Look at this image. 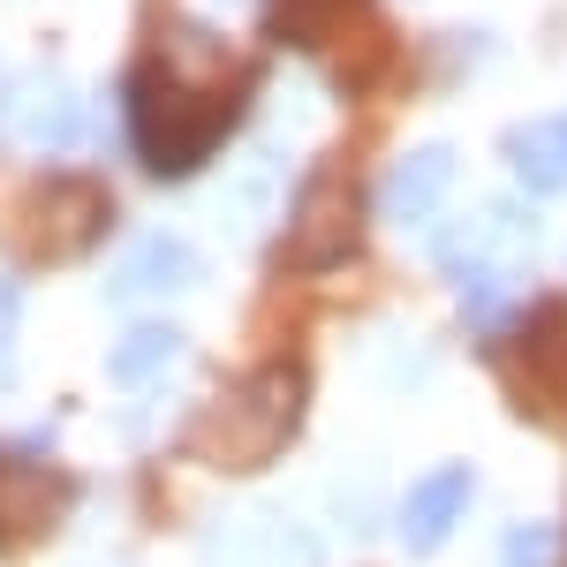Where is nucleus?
<instances>
[{
    "label": "nucleus",
    "instance_id": "1",
    "mask_svg": "<svg viewBox=\"0 0 567 567\" xmlns=\"http://www.w3.org/2000/svg\"><path fill=\"white\" fill-rule=\"evenodd\" d=\"M227 122H235L227 84H197V69L144 61L130 76V130H136V152H144L152 175H189L227 136Z\"/></svg>",
    "mask_w": 567,
    "mask_h": 567
},
{
    "label": "nucleus",
    "instance_id": "2",
    "mask_svg": "<svg viewBox=\"0 0 567 567\" xmlns=\"http://www.w3.org/2000/svg\"><path fill=\"white\" fill-rule=\"evenodd\" d=\"M303 416V371H258L250 386L227 393V409L205 416V454L219 470H258Z\"/></svg>",
    "mask_w": 567,
    "mask_h": 567
},
{
    "label": "nucleus",
    "instance_id": "3",
    "mask_svg": "<svg viewBox=\"0 0 567 567\" xmlns=\"http://www.w3.org/2000/svg\"><path fill=\"white\" fill-rule=\"evenodd\" d=\"M205 567H326V545L280 507H250L205 537Z\"/></svg>",
    "mask_w": 567,
    "mask_h": 567
},
{
    "label": "nucleus",
    "instance_id": "4",
    "mask_svg": "<svg viewBox=\"0 0 567 567\" xmlns=\"http://www.w3.org/2000/svg\"><path fill=\"white\" fill-rule=\"evenodd\" d=\"M355 243V189L341 167H318L296 197V219H288V258L296 265H333Z\"/></svg>",
    "mask_w": 567,
    "mask_h": 567
},
{
    "label": "nucleus",
    "instance_id": "5",
    "mask_svg": "<svg viewBox=\"0 0 567 567\" xmlns=\"http://www.w3.org/2000/svg\"><path fill=\"white\" fill-rule=\"evenodd\" d=\"M446 189H454V152L446 144H416L409 159H393L386 189H379V213L393 227H424V219L446 205Z\"/></svg>",
    "mask_w": 567,
    "mask_h": 567
},
{
    "label": "nucleus",
    "instance_id": "6",
    "mask_svg": "<svg viewBox=\"0 0 567 567\" xmlns=\"http://www.w3.org/2000/svg\"><path fill=\"white\" fill-rule=\"evenodd\" d=\"M462 507H470V462H446V470H432L424 484H409V499H401V537H409V553H439L446 529L462 523Z\"/></svg>",
    "mask_w": 567,
    "mask_h": 567
},
{
    "label": "nucleus",
    "instance_id": "7",
    "mask_svg": "<svg viewBox=\"0 0 567 567\" xmlns=\"http://www.w3.org/2000/svg\"><path fill=\"white\" fill-rule=\"evenodd\" d=\"M106 227V189L99 182H45V197H39V250L45 258H76L91 235Z\"/></svg>",
    "mask_w": 567,
    "mask_h": 567
},
{
    "label": "nucleus",
    "instance_id": "8",
    "mask_svg": "<svg viewBox=\"0 0 567 567\" xmlns=\"http://www.w3.org/2000/svg\"><path fill=\"white\" fill-rule=\"evenodd\" d=\"M189 280H197L189 243H175V235H144L130 258H122V272H114V303H136V296H175V288H189Z\"/></svg>",
    "mask_w": 567,
    "mask_h": 567
},
{
    "label": "nucleus",
    "instance_id": "9",
    "mask_svg": "<svg viewBox=\"0 0 567 567\" xmlns=\"http://www.w3.org/2000/svg\"><path fill=\"white\" fill-rule=\"evenodd\" d=\"M280 182H288V159H280V144H258V152L235 167V182H227V197H219V219H227L235 235L265 227V219L280 213Z\"/></svg>",
    "mask_w": 567,
    "mask_h": 567
},
{
    "label": "nucleus",
    "instance_id": "10",
    "mask_svg": "<svg viewBox=\"0 0 567 567\" xmlns=\"http://www.w3.org/2000/svg\"><path fill=\"white\" fill-rule=\"evenodd\" d=\"M507 159L529 189H567V114H545V122H523L507 136Z\"/></svg>",
    "mask_w": 567,
    "mask_h": 567
},
{
    "label": "nucleus",
    "instance_id": "11",
    "mask_svg": "<svg viewBox=\"0 0 567 567\" xmlns=\"http://www.w3.org/2000/svg\"><path fill=\"white\" fill-rule=\"evenodd\" d=\"M175 355H182V333H175V326H136V333H122V341H114L106 371H114L122 386H144V379L175 371Z\"/></svg>",
    "mask_w": 567,
    "mask_h": 567
},
{
    "label": "nucleus",
    "instance_id": "12",
    "mask_svg": "<svg viewBox=\"0 0 567 567\" xmlns=\"http://www.w3.org/2000/svg\"><path fill=\"white\" fill-rule=\"evenodd\" d=\"M23 136H31L39 152H69V144L84 136V106H76V91H69V84H39V91H31V106H23Z\"/></svg>",
    "mask_w": 567,
    "mask_h": 567
},
{
    "label": "nucleus",
    "instance_id": "13",
    "mask_svg": "<svg viewBox=\"0 0 567 567\" xmlns=\"http://www.w3.org/2000/svg\"><path fill=\"white\" fill-rule=\"evenodd\" d=\"M515 296V265H477V272H462V318L470 326H492L499 310Z\"/></svg>",
    "mask_w": 567,
    "mask_h": 567
},
{
    "label": "nucleus",
    "instance_id": "14",
    "mask_svg": "<svg viewBox=\"0 0 567 567\" xmlns=\"http://www.w3.org/2000/svg\"><path fill=\"white\" fill-rule=\"evenodd\" d=\"M560 560V529L553 523H515L499 545V567H553Z\"/></svg>",
    "mask_w": 567,
    "mask_h": 567
},
{
    "label": "nucleus",
    "instance_id": "15",
    "mask_svg": "<svg viewBox=\"0 0 567 567\" xmlns=\"http://www.w3.org/2000/svg\"><path fill=\"white\" fill-rule=\"evenodd\" d=\"M0 114H8V61H0Z\"/></svg>",
    "mask_w": 567,
    "mask_h": 567
},
{
    "label": "nucleus",
    "instance_id": "16",
    "mask_svg": "<svg viewBox=\"0 0 567 567\" xmlns=\"http://www.w3.org/2000/svg\"><path fill=\"white\" fill-rule=\"evenodd\" d=\"M0 371H8V341H0Z\"/></svg>",
    "mask_w": 567,
    "mask_h": 567
}]
</instances>
